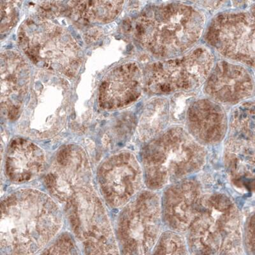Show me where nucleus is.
<instances>
[{
    "label": "nucleus",
    "instance_id": "6ab92c4d",
    "mask_svg": "<svg viewBox=\"0 0 255 255\" xmlns=\"http://www.w3.org/2000/svg\"><path fill=\"white\" fill-rule=\"evenodd\" d=\"M244 249L248 254L255 255V213L248 218L243 232Z\"/></svg>",
    "mask_w": 255,
    "mask_h": 255
},
{
    "label": "nucleus",
    "instance_id": "4468645a",
    "mask_svg": "<svg viewBox=\"0 0 255 255\" xmlns=\"http://www.w3.org/2000/svg\"><path fill=\"white\" fill-rule=\"evenodd\" d=\"M229 133L241 171L255 191V100L242 102L232 112Z\"/></svg>",
    "mask_w": 255,
    "mask_h": 255
},
{
    "label": "nucleus",
    "instance_id": "7ed1b4c3",
    "mask_svg": "<svg viewBox=\"0 0 255 255\" xmlns=\"http://www.w3.org/2000/svg\"><path fill=\"white\" fill-rule=\"evenodd\" d=\"M38 11L20 27L19 46L38 67L68 77L76 76L82 63L76 40L65 27Z\"/></svg>",
    "mask_w": 255,
    "mask_h": 255
},
{
    "label": "nucleus",
    "instance_id": "2eb2a0df",
    "mask_svg": "<svg viewBox=\"0 0 255 255\" xmlns=\"http://www.w3.org/2000/svg\"><path fill=\"white\" fill-rule=\"evenodd\" d=\"M125 0H70L68 7L75 19L89 24H106L118 17Z\"/></svg>",
    "mask_w": 255,
    "mask_h": 255
},
{
    "label": "nucleus",
    "instance_id": "f03ea898",
    "mask_svg": "<svg viewBox=\"0 0 255 255\" xmlns=\"http://www.w3.org/2000/svg\"><path fill=\"white\" fill-rule=\"evenodd\" d=\"M142 156L147 185L159 190L199 172L206 151L186 128L174 126L149 141Z\"/></svg>",
    "mask_w": 255,
    "mask_h": 255
},
{
    "label": "nucleus",
    "instance_id": "9b49d317",
    "mask_svg": "<svg viewBox=\"0 0 255 255\" xmlns=\"http://www.w3.org/2000/svg\"><path fill=\"white\" fill-rule=\"evenodd\" d=\"M144 90V74L134 61L116 66L102 79L99 93L101 108H126L140 99Z\"/></svg>",
    "mask_w": 255,
    "mask_h": 255
},
{
    "label": "nucleus",
    "instance_id": "39448f33",
    "mask_svg": "<svg viewBox=\"0 0 255 255\" xmlns=\"http://www.w3.org/2000/svg\"><path fill=\"white\" fill-rule=\"evenodd\" d=\"M216 62L215 52L198 45L183 56L157 60L145 67L144 89L154 96L193 93L202 88Z\"/></svg>",
    "mask_w": 255,
    "mask_h": 255
},
{
    "label": "nucleus",
    "instance_id": "f3484780",
    "mask_svg": "<svg viewBox=\"0 0 255 255\" xmlns=\"http://www.w3.org/2000/svg\"><path fill=\"white\" fill-rule=\"evenodd\" d=\"M182 233L169 230L163 232L153 250L154 254L184 255L188 254L187 239Z\"/></svg>",
    "mask_w": 255,
    "mask_h": 255
},
{
    "label": "nucleus",
    "instance_id": "6e6552de",
    "mask_svg": "<svg viewBox=\"0 0 255 255\" xmlns=\"http://www.w3.org/2000/svg\"><path fill=\"white\" fill-rule=\"evenodd\" d=\"M163 223L160 196L154 191H143L127 209L123 220L120 231L126 254L152 251L161 236Z\"/></svg>",
    "mask_w": 255,
    "mask_h": 255
},
{
    "label": "nucleus",
    "instance_id": "a211bd4d",
    "mask_svg": "<svg viewBox=\"0 0 255 255\" xmlns=\"http://www.w3.org/2000/svg\"><path fill=\"white\" fill-rule=\"evenodd\" d=\"M1 33L7 32L16 24L17 13L12 0H1Z\"/></svg>",
    "mask_w": 255,
    "mask_h": 255
},
{
    "label": "nucleus",
    "instance_id": "423d86ee",
    "mask_svg": "<svg viewBox=\"0 0 255 255\" xmlns=\"http://www.w3.org/2000/svg\"><path fill=\"white\" fill-rule=\"evenodd\" d=\"M203 39L223 59L255 68V5L218 13L207 24Z\"/></svg>",
    "mask_w": 255,
    "mask_h": 255
},
{
    "label": "nucleus",
    "instance_id": "f8f14e48",
    "mask_svg": "<svg viewBox=\"0 0 255 255\" xmlns=\"http://www.w3.org/2000/svg\"><path fill=\"white\" fill-rule=\"evenodd\" d=\"M184 119L186 129L204 146L222 142L229 128L224 107L207 97L191 101Z\"/></svg>",
    "mask_w": 255,
    "mask_h": 255
},
{
    "label": "nucleus",
    "instance_id": "dca6fc26",
    "mask_svg": "<svg viewBox=\"0 0 255 255\" xmlns=\"http://www.w3.org/2000/svg\"><path fill=\"white\" fill-rule=\"evenodd\" d=\"M170 117V101L163 96H155L145 104L138 125L141 139H154L168 128Z\"/></svg>",
    "mask_w": 255,
    "mask_h": 255
},
{
    "label": "nucleus",
    "instance_id": "20e7f679",
    "mask_svg": "<svg viewBox=\"0 0 255 255\" xmlns=\"http://www.w3.org/2000/svg\"><path fill=\"white\" fill-rule=\"evenodd\" d=\"M188 250L192 254L236 255L244 250L240 212L223 193L205 195L201 210L188 232Z\"/></svg>",
    "mask_w": 255,
    "mask_h": 255
},
{
    "label": "nucleus",
    "instance_id": "0eeeda50",
    "mask_svg": "<svg viewBox=\"0 0 255 255\" xmlns=\"http://www.w3.org/2000/svg\"><path fill=\"white\" fill-rule=\"evenodd\" d=\"M58 73L40 68L35 72L22 111L33 127L56 129L62 126L69 110L71 91Z\"/></svg>",
    "mask_w": 255,
    "mask_h": 255
},
{
    "label": "nucleus",
    "instance_id": "ddd939ff",
    "mask_svg": "<svg viewBox=\"0 0 255 255\" xmlns=\"http://www.w3.org/2000/svg\"><path fill=\"white\" fill-rule=\"evenodd\" d=\"M30 67L19 53L13 51L1 56V104L9 118L17 117L31 83Z\"/></svg>",
    "mask_w": 255,
    "mask_h": 255
},
{
    "label": "nucleus",
    "instance_id": "f257e3e1",
    "mask_svg": "<svg viewBox=\"0 0 255 255\" xmlns=\"http://www.w3.org/2000/svg\"><path fill=\"white\" fill-rule=\"evenodd\" d=\"M207 26L206 16L190 4L147 6L133 24L134 38L157 60L184 55L198 46Z\"/></svg>",
    "mask_w": 255,
    "mask_h": 255
},
{
    "label": "nucleus",
    "instance_id": "9d476101",
    "mask_svg": "<svg viewBox=\"0 0 255 255\" xmlns=\"http://www.w3.org/2000/svg\"><path fill=\"white\" fill-rule=\"evenodd\" d=\"M161 197L164 224L170 230L187 233L201 210L205 195L197 180L185 178L165 188Z\"/></svg>",
    "mask_w": 255,
    "mask_h": 255
},
{
    "label": "nucleus",
    "instance_id": "1a4fd4ad",
    "mask_svg": "<svg viewBox=\"0 0 255 255\" xmlns=\"http://www.w3.org/2000/svg\"><path fill=\"white\" fill-rule=\"evenodd\" d=\"M255 84L246 66L222 59L216 61L202 86L205 96L223 106H237L254 94Z\"/></svg>",
    "mask_w": 255,
    "mask_h": 255
}]
</instances>
